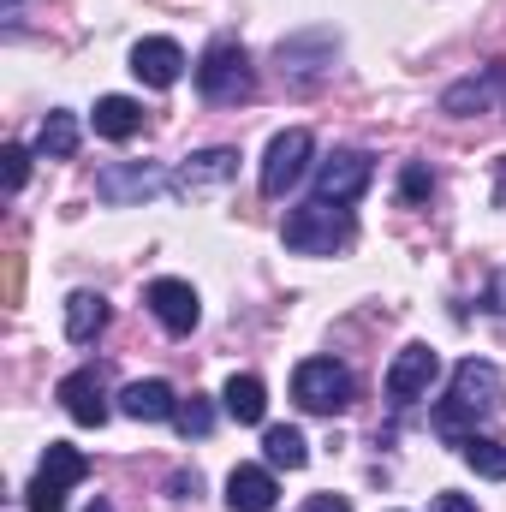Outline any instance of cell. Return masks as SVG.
<instances>
[{"mask_svg": "<svg viewBox=\"0 0 506 512\" xmlns=\"http://www.w3.org/2000/svg\"><path fill=\"white\" fill-rule=\"evenodd\" d=\"M310 155H316V137L304 126H292V131H280L274 143H268V155H262V197H286L298 179H304V167H310Z\"/></svg>", "mask_w": 506, "mask_h": 512, "instance_id": "obj_7", "label": "cell"}, {"mask_svg": "<svg viewBox=\"0 0 506 512\" xmlns=\"http://www.w3.org/2000/svg\"><path fill=\"white\" fill-rule=\"evenodd\" d=\"M143 304H149V316L167 328V334H191L197 322H203V298H197V286L191 280H149V292H143Z\"/></svg>", "mask_w": 506, "mask_h": 512, "instance_id": "obj_8", "label": "cell"}, {"mask_svg": "<svg viewBox=\"0 0 506 512\" xmlns=\"http://www.w3.org/2000/svg\"><path fill=\"white\" fill-rule=\"evenodd\" d=\"M334 54H340V36H334V30H298V36H286V42L274 48L280 78H286L292 90H316V84L328 78Z\"/></svg>", "mask_w": 506, "mask_h": 512, "instance_id": "obj_5", "label": "cell"}, {"mask_svg": "<svg viewBox=\"0 0 506 512\" xmlns=\"http://www.w3.org/2000/svg\"><path fill=\"white\" fill-rule=\"evenodd\" d=\"M495 310H506V274L495 280Z\"/></svg>", "mask_w": 506, "mask_h": 512, "instance_id": "obj_33", "label": "cell"}, {"mask_svg": "<svg viewBox=\"0 0 506 512\" xmlns=\"http://www.w3.org/2000/svg\"><path fill=\"white\" fill-rule=\"evenodd\" d=\"M102 328H108V298L102 292H72L66 298V340L72 346H90Z\"/></svg>", "mask_w": 506, "mask_h": 512, "instance_id": "obj_18", "label": "cell"}, {"mask_svg": "<svg viewBox=\"0 0 506 512\" xmlns=\"http://www.w3.org/2000/svg\"><path fill=\"white\" fill-rule=\"evenodd\" d=\"M54 393H60L66 417H72V423H84V429H102V423H108V411H114V405H108V376H102V364L72 370Z\"/></svg>", "mask_w": 506, "mask_h": 512, "instance_id": "obj_9", "label": "cell"}, {"mask_svg": "<svg viewBox=\"0 0 506 512\" xmlns=\"http://www.w3.org/2000/svg\"><path fill=\"white\" fill-rule=\"evenodd\" d=\"M459 459H465L477 477L506 483V447H501V441H489V435H465V441H459Z\"/></svg>", "mask_w": 506, "mask_h": 512, "instance_id": "obj_23", "label": "cell"}, {"mask_svg": "<svg viewBox=\"0 0 506 512\" xmlns=\"http://www.w3.org/2000/svg\"><path fill=\"white\" fill-rule=\"evenodd\" d=\"M36 477H48V483L72 489V483H84V477H90V459H84L78 447H66V441H48V453H42V471H36Z\"/></svg>", "mask_w": 506, "mask_h": 512, "instance_id": "obj_22", "label": "cell"}, {"mask_svg": "<svg viewBox=\"0 0 506 512\" xmlns=\"http://www.w3.org/2000/svg\"><path fill=\"white\" fill-rule=\"evenodd\" d=\"M495 209H506V155H501V179H495Z\"/></svg>", "mask_w": 506, "mask_h": 512, "instance_id": "obj_32", "label": "cell"}, {"mask_svg": "<svg viewBox=\"0 0 506 512\" xmlns=\"http://www.w3.org/2000/svg\"><path fill=\"white\" fill-rule=\"evenodd\" d=\"M239 173V149H197V155H185V167L173 173V191H185V197H203V191H215V185H227Z\"/></svg>", "mask_w": 506, "mask_h": 512, "instance_id": "obj_14", "label": "cell"}, {"mask_svg": "<svg viewBox=\"0 0 506 512\" xmlns=\"http://www.w3.org/2000/svg\"><path fill=\"white\" fill-rule=\"evenodd\" d=\"M429 191H435V173H429L423 161H405V173H399V197H405V203H423Z\"/></svg>", "mask_w": 506, "mask_h": 512, "instance_id": "obj_26", "label": "cell"}, {"mask_svg": "<svg viewBox=\"0 0 506 512\" xmlns=\"http://www.w3.org/2000/svg\"><path fill=\"white\" fill-rule=\"evenodd\" d=\"M352 370L346 364H334V358H304L298 370H292V399L304 405V411H316V417H334V411H346L352 405Z\"/></svg>", "mask_w": 506, "mask_h": 512, "instance_id": "obj_4", "label": "cell"}, {"mask_svg": "<svg viewBox=\"0 0 506 512\" xmlns=\"http://www.w3.org/2000/svg\"><path fill=\"white\" fill-rule=\"evenodd\" d=\"M197 90H203V102H215V108L251 102V90H256L251 54H245L233 36H215V42L203 48V60H197Z\"/></svg>", "mask_w": 506, "mask_h": 512, "instance_id": "obj_3", "label": "cell"}, {"mask_svg": "<svg viewBox=\"0 0 506 512\" xmlns=\"http://www.w3.org/2000/svg\"><path fill=\"white\" fill-rule=\"evenodd\" d=\"M0 161H6V191H24V179H30V149H24V143H6Z\"/></svg>", "mask_w": 506, "mask_h": 512, "instance_id": "obj_27", "label": "cell"}, {"mask_svg": "<svg viewBox=\"0 0 506 512\" xmlns=\"http://www.w3.org/2000/svg\"><path fill=\"white\" fill-rule=\"evenodd\" d=\"M24 298V256L12 251L6 256V304H18Z\"/></svg>", "mask_w": 506, "mask_h": 512, "instance_id": "obj_28", "label": "cell"}, {"mask_svg": "<svg viewBox=\"0 0 506 512\" xmlns=\"http://www.w3.org/2000/svg\"><path fill=\"white\" fill-rule=\"evenodd\" d=\"M370 173H376V161H370L364 149H334V155L316 167V197H328V203H352V197L370 185Z\"/></svg>", "mask_w": 506, "mask_h": 512, "instance_id": "obj_11", "label": "cell"}, {"mask_svg": "<svg viewBox=\"0 0 506 512\" xmlns=\"http://www.w3.org/2000/svg\"><path fill=\"white\" fill-rule=\"evenodd\" d=\"M24 512H66V489L48 483V477H36V483L24 489Z\"/></svg>", "mask_w": 506, "mask_h": 512, "instance_id": "obj_25", "label": "cell"}, {"mask_svg": "<svg viewBox=\"0 0 506 512\" xmlns=\"http://www.w3.org/2000/svg\"><path fill=\"white\" fill-rule=\"evenodd\" d=\"M506 90V60L495 66H483L477 78H459V84H447L441 90V114H453V120H471V114H483V108H495V96Z\"/></svg>", "mask_w": 506, "mask_h": 512, "instance_id": "obj_12", "label": "cell"}, {"mask_svg": "<svg viewBox=\"0 0 506 512\" xmlns=\"http://www.w3.org/2000/svg\"><path fill=\"white\" fill-rule=\"evenodd\" d=\"M137 126H143V108H137L131 96H102V102H96V137L126 143V137H137Z\"/></svg>", "mask_w": 506, "mask_h": 512, "instance_id": "obj_20", "label": "cell"}, {"mask_svg": "<svg viewBox=\"0 0 506 512\" xmlns=\"http://www.w3.org/2000/svg\"><path fill=\"white\" fill-rule=\"evenodd\" d=\"M84 512H114V507H108V501H90V507H84Z\"/></svg>", "mask_w": 506, "mask_h": 512, "instance_id": "obj_34", "label": "cell"}, {"mask_svg": "<svg viewBox=\"0 0 506 512\" xmlns=\"http://www.w3.org/2000/svg\"><path fill=\"white\" fill-rule=\"evenodd\" d=\"M435 376H441V358H435L429 346H405V352L387 364V399L405 411V405H417V399L435 387Z\"/></svg>", "mask_w": 506, "mask_h": 512, "instance_id": "obj_10", "label": "cell"}, {"mask_svg": "<svg viewBox=\"0 0 506 512\" xmlns=\"http://www.w3.org/2000/svg\"><path fill=\"white\" fill-rule=\"evenodd\" d=\"M262 453H268V471H304V465H310V441H304V429H292V423H274V429L262 435Z\"/></svg>", "mask_w": 506, "mask_h": 512, "instance_id": "obj_19", "label": "cell"}, {"mask_svg": "<svg viewBox=\"0 0 506 512\" xmlns=\"http://www.w3.org/2000/svg\"><path fill=\"white\" fill-rule=\"evenodd\" d=\"M167 191H173V173H161V167H149V161H114V167L96 173V197H102L108 209H137V203L167 197Z\"/></svg>", "mask_w": 506, "mask_h": 512, "instance_id": "obj_6", "label": "cell"}, {"mask_svg": "<svg viewBox=\"0 0 506 512\" xmlns=\"http://www.w3.org/2000/svg\"><path fill=\"white\" fill-rule=\"evenodd\" d=\"M298 512H352V501H346V495H310Z\"/></svg>", "mask_w": 506, "mask_h": 512, "instance_id": "obj_30", "label": "cell"}, {"mask_svg": "<svg viewBox=\"0 0 506 512\" xmlns=\"http://www.w3.org/2000/svg\"><path fill=\"white\" fill-rule=\"evenodd\" d=\"M501 399H506V382H501V370L489 364V358H465L459 370H453V387H447V399L435 405V429L459 447L471 429L465 423H483V417H495L501 411Z\"/></svg>", "mask_w": 506, "mask_h": 512, "instance_id": "obj_1", "label": "cell"}, {"mask_svg": "<svg viewBox=\"0 0 506 512\" xmlns=\"http://www.w3.org/2000/svg\"><path fill=\"white\" fill-rule=\"evenodd\" d=\"M274 501H280V483L268 465H239L227 477V507L233 512H274Z\"/></svg>", "mask_w": 506, "mask_h": 512, "instance_id": "obj_15", "label": "cell"}, {"mask_svg": "<svg viewBox=\"0 0 506 512\" xmlns=\"http://www.w3.org/2000/svg\"><path fill=\"white\" fill-rule=\"evenodd\" d=\"M0 6H6V12H18V0H0Z\"/></svg>", "mask_w": 506, "mask_h": 512, "instance_id": "obj_35", "label": "cell"}, {"mask_svg": "<svg viewBox=\"0 0 506 512\" xmlns=\"http://www.w3.org/2000/svg\"><path fill=\"white\" fill-rule=\"evenodd\" d=\"M78 114H66V108H48L42 114V126H36V155L42 161H72L78 155Z\"/></svg>", "mask_w": 506, "mask_h": 512, "instance_id": "obj_17", "label": "cell"}, {"mask_svg": "<svg viewBox=\"0 0 506 512\" xmlns=\"http://www.w3.org/2000/svg\"><path fill=\"white\" fill-rule=\"evenodd\" d=\"M120 411H126L131 423H173V411H179V393L167 382H131L120 387Z\"/></svg>", "mask_w": 506, "mask_h": 512, "instance_id": "obj_16", "label": "cell"}, {"mask_svg": "<svg viewBox=\"0 0 506 512\" xmlns=\"http://www.w3.org/2000/svg\"><path fill=\"white\" fill-rule=\"evenodd\" d=\"M173 423H179V435H185V441H203V435L215 429V405H209L203 393H191V399H179Z\"/></svg>", "mask_w": 506, "mask_h": 512, "instance_id": "obj_24", "label": "cell"}, {"mask_svg": "<svg viewBox=\"0 0 506 512\" xmlns=\"http://www.w3.org/2000/svg\"><path fill=\"white\" fill-rule=\"evenodd\" d=\"M221 399H227L233 423H262L268 417V387L256 382V376H233V382L221 387Z\"/></svg>", "mask_w": 506, "mask_h": 512, "instance_id": "obj_21", "label": "cell"}, {"mask_svg": "<svg viewBox=\"0 0 506 512\" xmlns=\"http://www.w3.org/2000/svg\"><path fill=\"white\" fill-rule=\"evenodd\" d=\"M131 72H137L149 90H173V84L185 78V48H179L173 36H143V42L131 48Z\"/></svg>", "mask_w": 506, "mask_h": 512, "instance_id": "obj_13", "label": "cell"}, {"mask_svg": "<svg viewBox=\"0 0 506 512\" xmlns=\"http://www.w3.org/2000/svg\"><path fill=\"white\" fill-rule=\"evenodd\" d=\"M167 489H173V501H197L203 477H197V471H173V483H167Z\"/></svg>", "mask_w": 506, "mask_h": 512, "instance_id": "obj_29", "label": "cell"}, {"mask_svg": "<svg viewBox=\"0 0 506 512\" xmlns=\"http://www.w3.org/2000/svg\"><path fill=\"white\" fill-rule=\"evenodd\" d=\"M435 512H477L465 495H435Z\"/></svg>", "mask_w": 506, "mask_h": 512, "instance_id": "obj_31", "label": "cell"}, {"mask_svg": "<svg viewBox=\"0 0 506 512\" xmlns=\"http://www.w3.org/2000/svg\"><path fill=\"white\" fill-rule=\"evenodd\" d=\"M352 233H358L352 209H346V203H328V197L298 203V209L286 215V227H280L286 251H298V256H334V251H346V245H352Z\"/></svg>", "mask_w": 506, "mask_h": 512, "instance_id": "obj_2", "label": "cell"}]
</instances>
